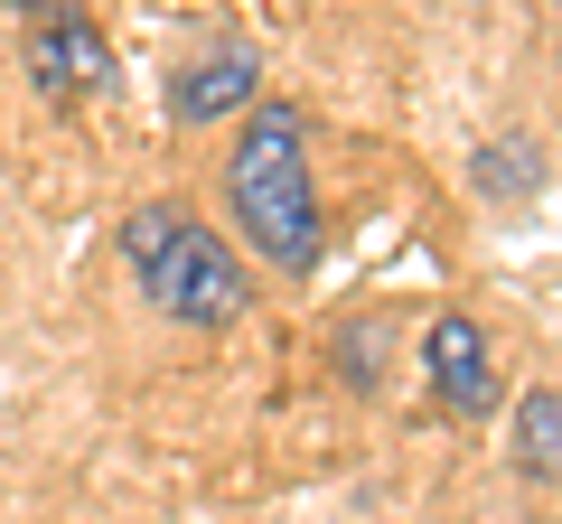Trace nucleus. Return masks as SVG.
Masks as SVG:
<instances>
[{"instance_id": "f03ea898", "label": "nucleus", "mask_w": 562, "mask_h": 524, "mask_svg": "<svg viewBox=\"0 0 562 524\" xmlns=\"http://www.w3.org/2000/svg\"><path fill=\"white\" fill-rule=\"evenodd\" d=\"M122 262H132L140 300L179 328H235L244 319V272L188 206H132L122 216Z\"/></svg>"}, {"instance_id": "0eeeda50", "label": "nucleus", "mask_w": 562, "mask_h": 524, "mask_svg": "<svg viewBox=\"0 0 562 524\" xmlns=\"http://www.w3.org/2000/svg\"><path fill=\"white\" fill-rule=\"evenodd\" d=\"M469 179H479L497 206H516V197H535V187H543V160H535V141H487L479 160H469Z\"/></svg>"}, {"instance_id": "f257e3e1", "label": "nucleus", "mask_w": 562, "mask_h": 524, "mask_svg": "<svg viewBox=\"0 0 562 524\" xmlns=\"http://www.w3.org/2000/svg\"><path fill=\"white\" fill-rule=\"evenodd\" d=\"M225 197L235 225L262 262L281 272H310L319 262V187H310V122L301 103H254L235 132V160H225Z\"/></svg>"}, {"instance_id": "7ed1b4c3", "label": "nucleus", "mask_w": 562, "mask_h": 524, "mask_svg": "<svg viewBox=\"0 0 562 524\" xmlns=\"http://www.w3.org/2000/svg\"><path fill=\"white\" fill-rule=\"evenodd\" d=\"M20 66L38 76L47 103H85V94H103V84H113V47H103V29L85 20V10H66V20H29Z\"/></svg>"}, {"instance_id": "20e7f679", "label": "nucleus", "mask_w": 562, "mask_h": 524, "mask_svg": "<svg viewBox=\"0 0 562 524\" xmlns=\"http://www.w3.org/2000/svg\"><path fill=\"white\" fill-rule=\"evenodd\" d=\"M422 365H431V403L450 412V422H479V412H497V365H487V328L479 319H431V338H422Z\"/></svg>"}, {"instance_id": "423d86ee", "label": "nucleus", "mask_w": 562, "mask_h": 524, "mask_svg": "<svg viewBox=\"0 0 562 524\" xmlns=\"http://www.w3.org/2000/svg\"><path fill=\"white\" fill-rule=\"evenodd\" d=\"M516 468L525 478H562V394H525L516 403Z\"/></svg>"}, {"instance_id": "39448f33", "label": "nucleus", "mask_w": 562, "mask_h": 524, "mask_svg": "<svg viewBox=\"0 0 562 524\" xmlns=\"http://www.w3.org/2000/svg\"><path fill=\"white\" fill-rule=\"evenodd\" d=\"M254 94H262V57L244 38L206 47V57H188L179 76H169V113L179 122H225V113H244Z\"/></svg>"}, {"instance_id": "6e6552de", "label": "nucleus", "mask_w": 562, "mask_h": 524, "mask_svg": "<svg viewBox=\"0 0 562 524\" xmlns=\"http://www.w3.org/2000/svg\"><path fill=\"white\" fill-rule=\"evenodd\" d=\"M10 10H29V20H66V10H85V0H10Z\"/></svg>"}]
</instances>
